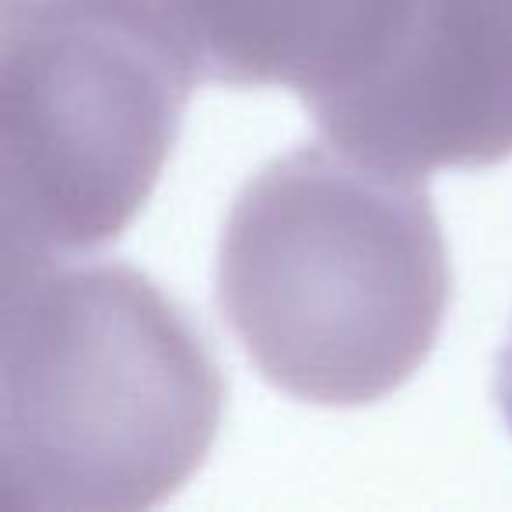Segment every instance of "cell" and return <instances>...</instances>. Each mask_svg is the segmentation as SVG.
Listing matches in <instances>:
<instances>
[{
    "label": "cell",
    "instance_id": "obj_1",
    "mask_svg": "<svg viewBox=\"0 0 512 512\" xmlns=\"http://www.w3.org/2000/svg\"><path fill=\"white\" fill-rule=\"evenodd\" d=\"M225 414L211 337L120 260H4L0 505L141 512L204 463Z\"/></svg>",
    "mask_w": 512,
    "mask_h": 512
},
{
    "label": "cell",
    "instance_id": "obj_2",
    "mask_svg": "<svg viewBox=\"0 0 512 512\" xmlns=\"http://www.w3.org/2000/svg\"><path fill=\"white\" fill-rule=\"evenodd\" d=\"M449 256L421 179L337 144L256 172L225 221L218 309L256 372L316 407H365L425 365Z\"/></svg>",
    "mask_w": 512,
    "mask_h": 512
},
{
    "label": "cell",
    "instance_id": "obj_3",
    "mask_svg": "<svg viewBox=\"0 0 512 512\" xmlns=\"http://www.w3.org/2000/svg\"><path fill=\"white\" fill-rule=\"evenodd\" d=\"M197 81L162 0H4L0 260L120 239L169 162Z\"/></svg>",
    "mask_w": 512,
    "mask_h": 512
},
{
    "label": "cell",
    "instance_id": "obj_4",
    "mask_svg": "<svg viewBox=\"0 0 512 512\" xmlns=\"http://www.w3.org/2000/svg\"><path fill=\"white\" fill-rule=\"evenodd\" d=\"M330 144L386 172L512 158V0H404L369 64L309 102Z\"/></svg>",
    "mask_w": 512,
    "mask_h": 512
},
{
    "label": "cell",
    "instance_id": "obj_5",
    "mask_svg": "<svg viewBox=\"0 0 512 512\" xmlns=\"http://www.w3.org/2000/svg\"><path fill=\"white\" fill-rule=\"evenodd\" d=\"M404 0H162L204 81L316 102L379 50Z\"/></svg>",
    "mask_w": 512,
    "mask_h": 512
},
{
    "label": "cell",
    "instance_id": "obj_6",
    "mask_svg": "<svg viewBox=\"0 0 512 512\" xmlns=\"http://www.w3.org/2000/svg\"><path fill=\"white\" fill-rule=\"evenodd\" d=\"M495 397H498V407H502L505 421H509V428H512V341H509V348L502 351V358H498Z\"/></svg>",
    "mask_w": 512,
    "mask_h": 512
}]
</instances>
